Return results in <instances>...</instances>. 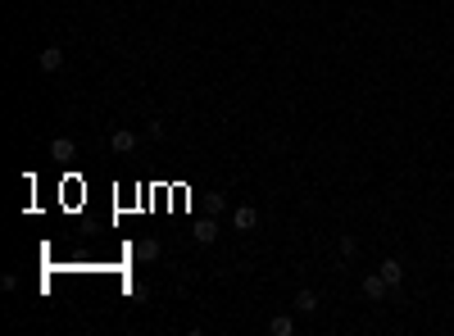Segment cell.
<instances>
[{
	"mask_svg": "<svg viewBox=\"0 0 454 336\" xmlns=\"http://www.w3.org/2000/svg\"><path fill=\"white\" fill-rule=\"evenodd\" d=\"M378 273L386 277V286H391V291H400V282H404V264H400V259H382Z\"/></svg>",
	"mask_w": 454,
	"mask_h": 336,
	"instance_id": "6da1fadb",
	"label": "cell"
},
{
	"mask_svg": "<svg viewBox=\"0 0 454 336\" xmlns=\"http://www.w3.org/2000/svg\"><path fill=\"white\" fill-rule=\"evenodd\" d=\"M232 223H236V232H255L259 227V209H250V205L232 209Z\"/></svg>",
	"mask_w": 454,
	"mask_h": 336,
	"instance_id": "7a4b0ae2",
	"label": "cell"
},
{
	"mask_svg": "<svg viewBox=\"0 0 454 336\" xmlns=\"http://www.w3.org/2000/svg\"><path fill=\"white\" fill-rule=\"evenodd\" d=\"M363 295H368V300H386V295H391L386 277L382 273H368V277H363Z\"/></svg>",
	"mask_w": 454,
	"mask_h": 336,
	"instance_id": "3957f363",
	"label": "cell"
},
{
	"mask_svg": "<svg viewBox=\"0 0 454 336\" xmlns=\"http://www.w3.org/2000/svg\"><path fill=\"white\" fill-rule=\"evenodd\" d=\"M109 146L119 150V155H132V150H137V132H132V128H119V132L109 137Z\"/></svg>",
	"mask_w": 454,
	"mask_h": 336,
	"instance_id": "277c9868",
	"label": "cell"
},
{
	"mask_svg": "<svg viewBox=\"0 0 454 336\" xmlns=\"http://www.w3.org/2000/svg\"><path fill=\"white\" fill-rule=\"evenodd\" d=\"M41 69L46 73H60L64 69V46H46V51H41Z\"/></svg>",
	"mask_w": 454,
	"mask_h": 336,
	"instance_id": "5b68a950",
	"label": "cell"
},
{
	"mask_svg": "<svg viewBox=\"0 0 454 336\" xmlns=\"http://www.w3.org/2000/svg\"><path fill=\"white\" fill-rule=\"evenodd\" d=\"M268 332H273V336H291L295 332V318H291V314H277V318H268Z\"/></svg>",
	"mask_w": 454,
	"mask_h": 336,
	"instance_id": "8992f818",
	"label": "cell"
},
{
	"mask_svg": "<svg viewBox=\"0 0 454 336\" xmlns=\"http://www.w3.org/2000/svg\"><path fill=\"white\" fill-rule=\"evenodd\" d=\"M295 309H300V314H318V295L309 291V286H305V291H295Z\"/></svg>",
	"mask_w": 454,
	"mask_h": 336,
	"instance_id": "52a82bcc",
	"label": "cell"
},
{
	"mask_svg": "<svg viewBox=\"0 0 454 336\" xmlns=\"http://www.w3.org/2000/svg\"><path fill=\"white\" fill-rule=\"evenodd\" d=\"M51 155H55V159H73V141H69V137H55V141H51Z\"/></svg>",
	"mask_w": 454,
	"mask_h": 336,
	"instance_id": "ba28073f",
	"label": "cell"
},
{
	"mask_svg": "<svg viewBox=\"0 0 454 336\" xmlns=\"http://www.w3.org/2000/svg\"><path fill=\"white\" fill-rule=\"evenodd\" d=\"M214 236H218L214 218H209V223H200V227H196V241H200V246H214Z\"/></svg>",
	"mask_w": 454,
	"mask_h": 336,
	"instance_id": "9c48e42d",
	"label": "cell"
},
{
	"mask_svg": "<svg viewBox=\"0 0 454 336\" xmlns=\"http://www.w3.org/2000/svg\"><path fill=\"white\" fill-rule=\"evenodd\" d=\"M159 255V241H141V246H132V259H154Z\"/></svg>",
	"mask_w": 454,
	"mask_h": 336,
	"instance_id": "30bf717a",
	"label": "cell"
},
{
	"mask_svg": "<svg viewBox=\"0 0 454 336\" xmlns=\"http://www.w3.org/2000/svg\"><path fill=\"white\" fill-rule=\"evenodd\" d=\"M336 250H341L345 259H354V255H359V241H354V236H341V241H336Z\"/></svg>",
	"mask_w": 454,
	"mask_h": 336,
	"instance_id": "8fae6325",
	"label": "cell"
}]
</instances>
